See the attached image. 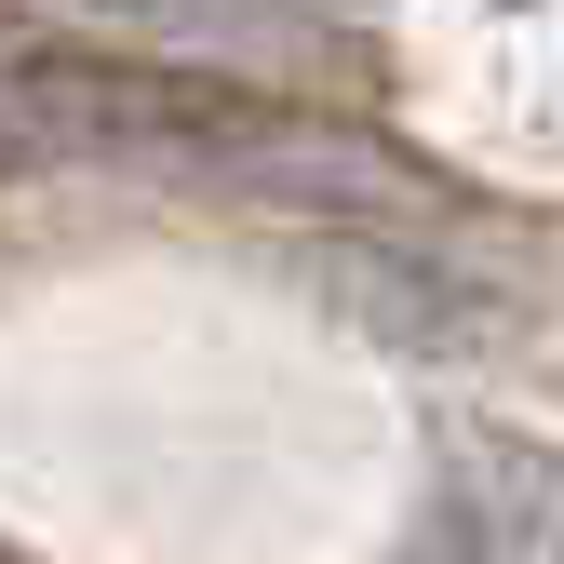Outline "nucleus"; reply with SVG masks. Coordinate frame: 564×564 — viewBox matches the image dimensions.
I'll return each instance as SVG.
<instances>
[{
	"mask_svg": "<svg viewBox=\"0 0 564 564\" xmlns=\"http://www.w3.org/2000/svg\"><path fill=\"white\" fill-rule=\"evenodd\" d=\"M54 14L95 28L108 54L202 67V82H269V67H310V41H323L310 0H54Z\"/></svg>",
	"mask_w": 564,
	"mask_h": 564,
	"instance_id": "4",
	"label": "nucleus"
},
{
	"mask_svg": "<svg viewBox=\"0 0 564 564\" xmlns=\"http://www.w3.org/2000/svg\"><path fill=\"white\" fill-rule=\"evenodd\" d=\"M431 564H564V457L457 444V470L431 484Z\"/></svg>",
	"mask_w": 564,
	"mask_h": 564,
	"instance_id": "5",
	"label": "nucleus"
},
{
	"mask_svg": "<svg viewBox=\"0 0 564 564\" xmlns=\"http://www.w3.org/2000/svg\"><path fill=\"white\" fill-rule=\"evenodd\" d=\"M310 14H377V0H310Z\"/></svg>",
	"mask_w": 564,
	"mask_h": 564,
	"instance_id": "6",
	"label": "nucleus"
},
{
	"mask_svg": "<svg viewBox=\"0 0 564 564\" xmlns=\"http://www.w3.org/2000/svg\"><path fill=\"white\" fill-rule=\"evenodd\" d=\"M229 82L149 54H0V175H67V162H188Z\"/></svg>",
	"mask_w": 564,
	"mask_h": 564,
	"instance_id": "1",
	"label": "nucleus"
},
{
	"mask_svg": "<svg viewBox=\"0 0 564 564\" xmlns=\"http://www.w3.org/2000/svg\"><path fill=\"white\" fill-rule=\"evenodd\" d=\"M202 188H229V202H282V216H336V229H390L431 202V175H416L390 134L364 121H323V108H282L256 82L216 95V121H202V149L175 162Z\"/></svg>",
	"mask_w": 564,
	"mask_h": 564,
	"instance_id": "2",
	"label": "nucleus"
},
{
	"mask_svg": "<svg viewBox=\"0 0 564 564\" xmlns=\"http://www.w3.org/2000/svg\"><path fill=\"white\" fill-rule=\"evenodd\" d=\"M296 269H310V296L349 336L403 349V364H484V349L511 336V296H498V282L457 269V256H431V242H403V229H323Z\"/></svg>",
	"mask_w": 564,
	"mask_h": 564,
	"instance_id": "3",
	"label": "nucleus"
}]
</instances>
